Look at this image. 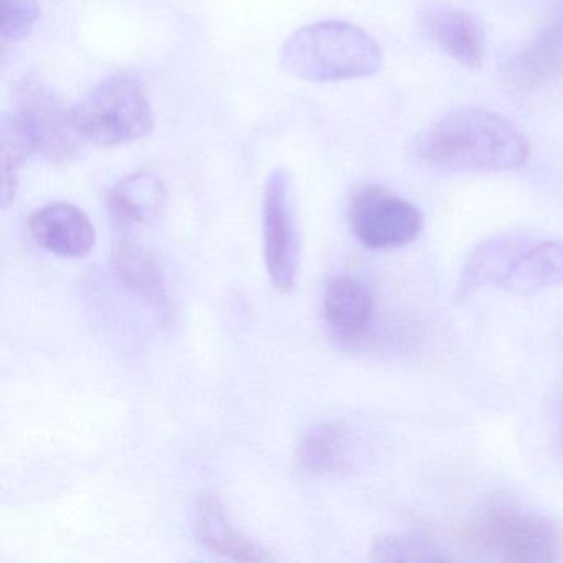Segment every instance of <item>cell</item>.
Listing matches in <instances>:
<instances>
[{"label": "cell", "instance_id": "6da1fadb", "mask_svg": "<svg viewBox=\"0 0 563 563\" xmlns=\"http://www.w3.org/2000/svg\"><path fill=\"white\" fill-rule=\"evenodd\" d=\"M418 156L441 173H507L529 161L526 134L486 108H460L441 117L418 140Z\"/></svg>", "mask_w": 563, "mask_h": 563}, {"label": "cell", "instance_id": "7a4b0ae2", "mask_svg": "<svg viewBox=\"0 0 563 563\" xmlns=\"http://www.w3.org/2000/svg\"><path fill=\"white\" fill-rule=\"evenodd\" d=\"M380 45L357 25L341 21L314 22L298 29L282 48V68L312 84L357 80L382 67Z\"/></svg>", "mask_w": 563, "mask_h": 563}, {"label": "cell", "instance_id": "3957f363", "mask_svg": "<svg viewBox=\"0 0 563 563\" xmlns=\"http://www.w3.org/2000/svg\"><path fill=\"white\" fill-rule=\"evenodd\" d=\"M78 131L88 143L121 146L147 136L154 114L146 88L133 75H114L74 107Z\"/></svg>", "mask_w": 563, "mask_h": 563}, {"label": "cell", "instance_id": "277c9868", "mask_svg": "<svg viewBox=\"0 0 563 563\" xmlns=\"http://www.w3.org/2000/svg\"><path fill=\"white\" fill-rule=\"evenodd\" d=\"M471 540L481 552L512 563L559 562L562 532L549 517L517 507H496L474 522Z\"/></svg>", "mask_w": 563, "mask_h": 563}, {"label": "cell", "instance_id": "5b68a950", "mask_svg": "<svg viewBox=\"0 0 563 563\" xmlns=\"http://www.w3.org/2000/svg\"><path fill=\"white\" fill-rule=\"evenodd\" d=\"M14 111L24 120L35 151L51 163L77 157L85 140L77 128L74 108L67 107L41 78L25 75L14 88Z\"/></svg>", "mask_w": 563, "mask_h": 563}, {"label": "cell", "instance_id": "8992f818", "mask_svg": "<svg viewBox=\"0 0 563 563\" xmlns=\"http://www.w3.org/2000/svg\"><path fill=\"white\" fill-rule=\"evenodd\" d=\"M347 217L355 239L375 252L410 245L423 227V216L415 203L377 184L352 194Z\"/></svg>", "mask_w": 563, "mask_h": 563}, {"label": "cell", "instance_id": "52a82bcc", "mask_svg": "<svg viewBox=\"0 0 563 563\" xmlns=\"http://www.w3.org/2000/svg\"><path fill=\"white\" fill-rule=\"evenodd\" d=\"M263 236L269 279L276 291H295L299 268V225L291 174L275 169L263 192Z\"/></svg>", "mask_w": 563, "mask_h": 563}, {"label": "cell", "instance_id": "ba28073f", "mask_svg": "<svg viewBox=\"0 0 563 563\" xmlns=\"http://www.w3.org/2000/svg\"><path fill=\"white\" fill-rule=\"evenodd\" d=\"M418 24L421 34L461 67L467 70L483 67L486 37L470 12L448 4H428L418 15Z\"/></svg>", "mask_w": 563, "mask_h": 563}, {"label": "cell", "instance_id": "9c48e42d", "mask_svg": "<svg viewBox=\"0 0 563 563\" xmlns=\"http://www.w3.org/2000/svg\"><path fill=\"white\" fill-rule=\"evenodd\" d=\"M562 78L563 14H560L507 58L503 80L512 90L527 93L542 90Z\"/></svg>", "mask_w": 563, "mask_h": 563}, {"label": "cell", "instance_id": "30bf717a", "mask_svg": "<svg viewBox=\"0 0 563 563\" xmlns=\"http://www.w3.org/2000/svg\"><path fill=\"white\" fill-rule=\"evenodd\" d=\"M532 239L527 233L507 232L483 240L467 256L461 269L457 301L471 298L481 289L503 288Z\"/></svg>", "mask_w": 563, "mask_h": 563}, {"label": "cell", "instance_id": "8fae6325", "mask_svg": "<svg viewBox=\"0 0 563 563\" xmlns=\"http://www.w3.org/2000/svg\"><path fill=\"white\" fill-rule=\"evenodd\" d=\"M29 230L38 246L64 258H84L97 243L93 223L71 203H51L35 210Z\"/></svg>", "mask_w": 563, "mask_h": 563}, {"label": "cell", "instance_id": "7c38bea8", "mask_svg": "<svg viewBox=\"0 0 563 563\" xmlns=\"http://www.w3.org/2000/svg\"><path fill=\"white\" fill-rule=\"evenodd\" d=\"M194 530L197 540L210 553L236 562H266L268 553L246 539L229 519L225 507L213 494H202L194 509Z\"/></svg>", "mask_w": 563, "mask_h": 563}, {"label": "cell", "instance_id": "4fadbf2b", "mask_svg": "<svg viewBox=\"0 0 563 563\" xmlns=\"http://www.w3.org/2000/svg\"><path fill=\"white\" fill-rule=\"evenodd\" d=\"M325 324L342 339L362 338L371 328L374 296L371 289L352 278L338 276L329 282L322 301Z\"/></svg>", "mask_w": 563, "mask_h": 563}, {"label": "cell", "instance_id": "5bb4252c", "mask_svg": "<svg viewBox=\"0 0 563 563\" xmlns=\"http://www.w3.org/2000/svg\"><path fill=\"white\" fill-rule=\"evenodd\" d=\"M111 263L118 278L128 288L140 295L164 319L170 314L169 295H167L163 269L150 250L134 240H120L113 246Z\"/></svg>", "mask_w": 563, "mask_h": 563}, {"label": "cell", "instance_id": "9a60e30c", "mask_svg": "<svg viewBox=\"0 0 563 563\" xmlns=\"http://www.w3.org/2000/svg\"><path fill=\"white\" fill-rule=\"evenodd\" d=\"M166 187L153 174L136 173L121 179L108 192L107 206L118 229L154 222L166 206Z\"/></svg>", "mask_w": 563, "mask_h": 563}, {"label": "cell", "instance_id": "2e32d148", "mask_svg": "<svg viewBox=\"0 0 563 563\" xmlns=\"http://www.w3.org/2000/svg\"><path fill=\"white\" fill-rule=\"evenodd\" d=\"M563 285V240L532 239L503 289L530 296Z\"/></svg>", "mask_w": 563, "mask_h": 563}, {"label": "cell", "instance_id": "e0dca14e", "mask_svg": "<svg viewBox=\"0 0 563 563\" xmlns=\"http://www.w3.org/2000/svg\"><path fill=\"white\" fill-rule=\"evenodd\" d=\"M352 454L351 431L335 421L314 424L298 448V463L314 476L334 474L347 467Z\"/></svg>", "mask_w": 563, "mask_h": 563}, {"label": "cell", "instance_id": "ac0fdd59", "mask_svg": "<svg viewBox=\"0 0 563 563\" xmlns=\"http://www.w3.org/2000/svg\"><path fill=\"white\" fill-rule=\"evenodd\" d=\"M37 153L34 140L29 133L24 120L15 111L4 113L0 123V161H2V207L9 203L18 194V173L25 161Z\"/></svg>", "mask_w": 563, "mask_h": 563}, {"label": "cell", "instance_id": "d6986e66", "mask_svg": "<svg viewBox=\"0 0 563 563\" xmlns=\"http://www.w3.org/2000/svg\"><path fill=\"white\" fill-rule=\"evenodd\" d=\"M371 559L382 563L450 562L446 550L420 533H385L372 543Z\"/></svg>", "mask_w": 563, "mask_h": 563}, {"label": "cell", "instance_id": "ffe728a7", "mask_svg": "<svg viewBox=\"0 0 563 563\" xmlns=\"http://www.w3.org/2000/svg\"><path fill=\"white\" fill-rule=\"evenodd\" d=\"M38 18V0H2V38L22 41L34 31Z\"/></svg>", "mask_w": 563, "mask_h": 563}, {"label": "cell", "instance_id": "44dd1931", "mask_svg": "<svg viewBox=\"0 0 563 563\" xmlns=\"http://www.w3.org/2000/svg\"><path fill=\"white\" fill-rule=\"evenodd\" d=\"M562 441H563V420H562Z\"/></svg>", "mask_w": 563, "mask_h": 563}]
</instances>
